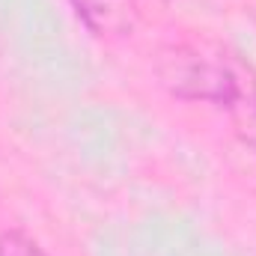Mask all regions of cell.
Here are the masks:
<instances>
[{
    "label": "cell",
    "mask_w": 256,
    "mask_h": 256,
    "mask_svg": "<svg viewBox=\"0 0 256 256\" xmlns=\"http://www.w3.org/2000/svg\"><path fill=\"white\" fill-rule=\"evenodd\" d=\"M248 63L214 42H182L161 54L158 78L170 96L182 102H202L224 110L232 98Z\"/></svg>",
    "instance_id": "1"
},
{
    "label": "cell",
    "mask_w": 256,
    "mask_h": 256,
    "mask_svg": "<svg viewBox=\"0 0 256 256\" xmlns=\"http://www.w3.org/2000/svg\"><path fill=\"white\" fill-rule=\"evenodd\" d=\"M78 21L96 36H122L134 24L131 0H72Z\"/></svg>",
    "instance_id": "2"
},
{
    "label": "cell",
    "mask_w": 256,
    "mask_h": 256,
    "mask_svg": "<svg viewBox=\"0 0 256 256\" xmlns=\"http://www.w3.org/2000/svg\"><path fill=\"white\" fill-rule=\"evenodd\" d=\"M230 122H232V131L236 137L256 152V72L248 66V72L242 74L232 98L224 104Z\"/></svg>",
    "instance_id": "3"
},
{
    "label": "cell",
    "mask_w": 256,
    "mask_h": 256,
    "mask_svg": "<svg viewBox=\"0 0 256 256\" xmlns=\"http://www.w3.org/2000/svg\"><path fill=\"white\" fill-rule=\"evenodd\" d=\"M0 256H48V254L27 232L6 230V232H0Z\"/></svg>",
    "instance_id": "4"
}]
</instances>
